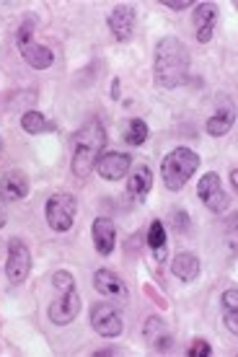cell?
<instances>
[{
	"label": "cell",
	"instance_id": "6da1fadb",
	"mask_svg": "<svg viewBox=\"0 0 238 357\" xmlns=\"http://www.w3.org/2000/svg\"><path fill=\"white\" fill-rule=\"evenodd\" d=\"M189 50L177 36H163L156 45V57H153V75L161 89H179L189 78Z\"/></svg>",
	"mask_w": 238,
	"mask_h": 357
},
{
	"label": "cell",
	"instance_id": "7a4b0ae2",
	"mask_svg": "<svg viewBox=\"0 0 238 357\" xmlns=\"http://www.w3.org/2000/svg\"><path fill=\"white\" fill-rule=\"evenodd\" d=\"M106 148V130L101 119H89L73 137V161L70 169L78 178H86L96 169V161Z\"/></svg>",
	"mask_w": 238,
	"mask_h": 357
},
{
	"label": "cell",
	"instance_id": "3957f363",
	"mask_svg": "<svg viewBox=\"0 0 238 357\" xmlns=\"http://www.w3.org/2000/svg\"><path fill=\"white\" fill-rule=\"evenodd\" d=\"M200 169V155L189 148H174L166 153V158L161 161V176L168 192H179L186 187V181Z\"/></svg>",
	"mask_w": 238,
	"mask_h": 357
},
{
	"label": "cell",
	"instance_id": "277c9868",
	"mask_svg": "<svg viewBox=\"0 0 238 357\" xmlns=\"http://www.w3.org/2000/svg\"><path fill=\"white\" fill-rule=\"evenodd\" d=\"M34 31H36V16L29 13V16L24 18V24H21L16 31V47H18V52H21V57H24L31 68L47 70V68L54 63V54L50 47H45L42 42H36Z\"/></svg>",
	"mask_w": 238,
	"mask_h": 357
},
{
	"label": "cell",
	"instance_id": "5b68a950",
	"mask_svg": "<svg viewBox=\"0 0 238 357\" xmlns=\"http://www.w3.org/2000/svg\"><path fill=\"white\" fill-rule=\"evenodd\" d=\"M75 213H78V202L73 195H52L45 205L47 225L57 233L70 231L75 223Z\"/></svg>",
	"mask_w": 238,
	"mask_h": 357
},
{
	"label": "cell",
	"instance_id": "8992f818",
	"mask_svg": "<svg viewBox=\"0 0 238 357\" xmlns=\"http://www.w3.org/2000/svg\"><path fill=\"white\" fill-rule=\"evenodd\" d=\"M89 319H91L94 331H96L98 337H104V340H114V337H119L124 331L122 316H119V311H117L114 305H109V303L91 305Z\"/></svg>",
	"mask_w": 238,
	"mask_h": 357
},
{
	"label": "cell",
	"instance_id": "52a82bcc",
	"mask_svg": "<svg viewBox=\"0 0 238 357\" xmlns=\"http://www.w3.org/2000/svg\"><path fill=\"white\" fill-rule=\"evenodd\" d=\"M197 195H200V199H202V205L207 207V210H212V213H225L230 205L228 192L223 189V181L215 171H210V174H204V176L200 178Z\"/></svg>",
	"mask_w": 238,
	"mask_h": 357
},
{
	"label": "cell",
	"instance_id": "ba28073f",
	"mask_svg": "<svg viewBox=\"0 0 238 357\" xmlns=\"http://www.w3.org/2000/svg\"><path fill=\"white\" fill-rule=\"evenodd\" d=\"M94 287H96L98 295H104L106 301H112V303H117V305H124L130 301V290H127L124 280L117 275L114 269H96Z\"/></svg>",
	"mask_w": 238,
	"mask_h": 357
},
{
	"label": "cell",
	"instance_id": "9c48e42d",
	"mask_svg": "<svg viewBox=\"0 0 238 357\" xmlns=\"http://www.w3.org/2000/svg\"><path fill=\"white\" fill-rule=\"evenodd\" d=\"M29 272H31V254H29L27 243L21 238H10L8 241V264H6V275L13 285L27 282Z\"/></svg>",
	"mask_w": 238,
	"mask_h": 357
},
{
	"label": "cell",
	"instance_id": "30bf717a",
	"mask_svg": "<svg viewBox=\"0 0 238 357\" xmlns=\"http://www.w3.org/2000/svg\"><path fill=\"white\" fill-rule=\"evenodd\" d=\"M78 313H80L78 290H68V293H62L57 301L50 303L47 316H50V321L57 324V326H68V324H73L75 319H78Z\"/></svg>",
	"mask_w": 238,
	"mask_h": 357
},
{
	"label": "cell",
	"instance_id": "8fae6325",
	"mask_svg": "<svg viewBox=\"0 0 238 357\" xmlns=\"http://www.w3.org/2000/svg\"><path fill=\"white\" fill-rule=\"evenodd\" d=\"M192 24H194L197 42L207 45L212 39V34H215V26H218V6L215 3H197L192 13Z\"/></svg>",
	"mask_w": 238,
	"mask_h": 357
},
{
	"label": "cell",
	"instance_id": "7c38bea8",
	"mask_svg": "<svg viewBox=\"0 0 238 357\" xmlns=\"http://www.w3.org/2000/svg\"><path fill=\"white\" fill-rule=\"evenodd\" d=\"M109 31L114 34L117 42H130L135 34V24H137V16H135V6L124 3V6H117L112 13H109Z\"/></svg>",
	"mask_w": 238,
	"mask_h": 357
},
{
	"label": "cell",
	"instance_id": "4fadbf2b",
	"mask_svg": "<svg viewBox=\"0 0 238 357\" xmlns=\"http://www.w3.org/2000/svg\"><path fill=\"white\" fill-rule=\"evenodd\" d=\"M133 166V155H127V153H101V158L96 161V171L98 176L106 178V181H119L124 178V174L130 171Z\"/></svg>",
	"mask_w": 238,
	"mask_h": 357
},
{
	"label": "cell",
	"instance_id": "5bb4252c",
	"mask_svg": "<svg viewBox=\"0 0 238 357\" xmlns=\"http://www.w3.org/2000/svg\"><path fill=\"white\" fill-rule=\"evenodd\" d=\"M91 238H94V246L101 257H109L114 251L117 243V228L109 218H96L94 225H91Z\"/></svg>",
	"mask_w": 238,
	"mask_h": 357
},
{
	"label": "cell",
	"instance_id": "9a60e30c",
	"mask_svg": "<svg viewBox=\"0 0 238 357\" xmlns=\"http://www.w3.org/2000/svg\"><path fill=\"white\" fill-rule=\"evenodd\" d=\"M0 195L6 199H24L29 195V178L24 171L10 169L0 178Z\"/></svg>",
	"mask_w": 238,
	"mask_h": 357
},
{
	"label": "cell",
	"instance_id": "2e32d148",
	"mask_svg": "<svg viewBox=\"0 0 238 357\" xmlns=\"http://www.w3.org/2000/svg\"><path fill=\"white\" fill-rule=\"evenodd\" d=\"M171 272L181 282H194L200 277V259H197V254H192V251H179L177 257H174V261H171Z\"/></svg>",
	"mask_w": 238,
	"mask_h": 357
},
{
	"label": "cell",
	"instance_id": "e0dca14e",
	"mask_svg": "<svg viewBox=\"0 0 238 357\" xmlns=\"http://www.w3.org/2000/svg\"><path fill=\"white\" fill-rule=\"evenodd\" d=\"M142 337L153 344L156 352H168V349H171V337H168V331H166V324L161 321L158 316H150L148 321H145Z\"/></svg>",
	"mask_w": 238,
	"mask_h": 357
},
{
	"label": "cell",
	"instance_id": "ac0fdd59",
	"mask_svg": "<svg viewBox=\"0 0 238 357\" xmlns=\"http://www.w3.org/2000/svg\"><path fill=\"white\" fill-rule=\"evenodd\" d=\"M150 189H153V171H150V166H137L127 181V192L135 202H142L150 195Z\"/></svg>",
	"mask_w": 238,
	"mask_h": 357
},
{
	"label": "cell",
	"instance_id": "d6986e66",
	"mask_svg": "<svg viewBox=\"0 0 238 357\" xmlns=\"http://www.w3.org/2000/svg\"><path fill=\"white\" fill-rule=\"evenodd\" d=\"M233 122H236V114H233V109H218V112H215V114L207 119L204 130H207V135H212V137H223V135L230 132Z\"/></svg>",
	"mask_w": 238,
	"mask_h": 357
},
{
	"label": "cell",
	"instance_id": "ffe728a7",
	"mask_svg": "<svg viewBox=\"0 0 238 357\" xmlns=\"http://www.w3.org/2000/svg\"><path fill=\"white\" fill-rule=\"evenodd\" d=\"M148 249L153 251V257L156 261H163L166 259V225L161 223V220H153L148 228Z\"/></svg>",
	"mask_w": 238,
	"mask_h": 357
},
{
	"label": "cell",
	"instance_id": "44dd1931",
	"mask_svg": "<svg viewBox=\"0 0 238 357\" xmlns=\"http://www.w3.org/2000/svg\"><path fill=\"white\" fill-rule=\"evenodd\" d=\"M21 127H24V132H29V135H42V132L54 130V125L42 114V112H27V114H21Z\"/></svg>",
	"mask_w": 238,
	"mask_h": 357
},
{
	"label": "cell",
	"instance_id": "7402d4cb",
	"mask_svg": "<svg viewBox=\"0 0 238 357\" xmlns=\"http://www.w3.org/2000/svg\"><path fill=\"white\" fill-rule=\"evenodd\" d=\"M148 135H150V130H148V125L142 122V119H130L127 122V130H124V143L127 145H133V148H137V145H142L145 140H148Z\"/></svg>",
	"mask_w": 238,
	"mask_h": 357
},
{
	"label": "cell",
	"instance_id": "603a6c76",
	"mask_svg": "<svg viewBox=\"0 0 238 357\" xmlns=\"http://www.w3.org/2000/svg\"><path fill=\"white\" fill-rule=\"evenodd\" d=\"M52 285H54V290H60V293H68V290H75V280H73L70 272L60 269V272H54V275H52Z\"/></svg>",
	"mask_w": 238,
	"mask_h": 357
},
{
	"label": "cell",
	"instance_id": "cb8c5ba5",
	"mask_svg": "<svg viewBox=\"0 0 238 357\" xmlns=\"http://www.w3.org/2000/svg\"><path fill=\"white\" fill-rule=\"evenodd\" d=\"M186 355H189V357H210L212 347L204 340H197V342H192V347L186 349Z\"/></svg>",
	"mask_w": 238,
	"mask_h": 357
},
{
	"label": "cell",
	"instance_id": "d4e9b609",
	"mask_svg": "<svg viewBox=\"0 0 238 357\" xmlns=\"http://www.w3.org/2000/svg\"><path fill=\"white\" fill-rule=\"evenodd\" d=\"M236 305H238V290L236 287H230V290L223 293V308L230 311V308H236Z\"/></svg>",
	"mask_w": 238,
	"mask_h": 357
},
{
	"label": "cell",
	"instance_id": "484cf974",
	"mask_svg": "<svg viewBox=\"0 0 238 357\" xmlns=\"http://www.w3.org/2000/svg\"><path fill=\"white\" fill-rule=\"evenodd\" d=\"M225 326L230 329V334H238V324H236V308L225 311Z\"/></svg>",
	"mask_w": 238,
	"mask_h": 357
},
{
	"label": "cell",
	"instance_id": "4316f807",
	"mask_svg": "<svg viewBox=\"0 0 238 357\" xmlns=\"http://www.w3.org/2000/svg\"><path fill=\"white\" fill-rule=\"evenodd\" d=\"M163 6H166V8H171V10H186V8H189V3H171V0H166Z\"/></svg>",
	"mask_w": 238,
	"mask_h": 357
},
{
	"label": "cell",
	"instance_id": "83f0119b",
	"mask_svg": "<svg viewBox=\"0 0 238 357\" xmlns=\"http://www.w3.org/2000/svg\"><path fill=\"white\" fill-rule=\"evenodd\" d=\"M6 218H8V215H6V197L0 195V228L6 225Z\"/></svg>",
	"mask_w": 238,
	"mask_h": 357
},
{
	"label": "cell",
	"instance_id": "f1b7e54d",
	"mask_svg": "<svg viewBox=\"0 0 238 357\" xmlns=\"http://www.w3.org/2000/svg\"><path fill=\"white\" fill-rule=\"evenodd\" d=\"M96 357H104V355H119V349H98V352H94Z\"/></svg>",
	"mask_w": 238,
	"mask_h": 357
},
{
	"label": "cell",
	"instance_id": "f546056e",
	"mask_svg": "<svg viewBox=\"0 0 238 357\" xmlns=\"http://www.w3.org/2000/svg\"><path fill=\"white\" fill-rule=\"evenodd\" d=\"M230 187H238V169H230Z\"/></svg>",
	"mask_w": 238,
	"mask_h": 357
},
{
	"label": "cell",
	"instance_id": "4dcf8cb0",
	"mask_svg": "<svg viewBox=\"0 0 238 357\" xmlns=\"http://www.w3.org/2000/svg\"><path fill=\"white\" fill-rule=\"evenodd\" d=\"M112 98H119V81L112 83Z\"/></svg>",
	"mask_w": 238,
	"mask_h": 357
},
{
	"label": "cell",
	"instance_id": "1f68e13d",
	"mask_svg": "<svg viewBox=\"0 0 238 357\" xmlns=\"http://www.w3.org/2000/svg\"><path fill=\"white\" fill-rule=\"evenodd\" d=\"M0 151H3V140H0Z\"/></svg>",
	"mask_w": 238,
	"mask_h": 357
}]
</instances>
